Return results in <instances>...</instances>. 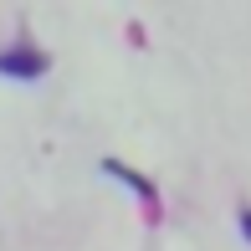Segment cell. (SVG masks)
<instances>
[{
	"label": "cell",
	"mask_w": 251,
	"mask_h": 251,
	"mask_svg": "<svg viewBox=\"0 0 251 251\" xmlns=\"http://www.w3.org/2000/svg\"><path fill=\"white\" fill-rule=\"evenodd\" d=\"M47 67H51V56L36 51V47H26V41L0 51V72H5V77H41Z\"/></svg>",
	"instance_id": "obj_1"
},
{
	"label": "cell",
	"mask_w": 251,
	"mask_h": 251,
	"mask_svg": "<svg viewBox=\"0 0 251 251\" xmlns=\"http://www.w3.org/2000/svg\"><path fill=\"white\" fill-rule=\"evenodd\" d=\"M108 169H113V175H123V179H128V185H133V190H139V195H144V200H154V190H149V179H144V175H133V169L113 164V159H108Z\"/></svg>",
	"instance_id": "obj_2"
},
{
	"label": "cell",
	"mask_w": 251,
	"mask_h": 251,
	"mask_svg": "<svg viewBox=\"0 0 251 251\" xmlns=\"http://www.w3.org/2000/svg\"><path fill=\"white\" fill-rule=\"evenodd\" d=\"M241 231H246V241H251V210H241Z\"/></svg>",
	"instance_id": "obj_3"
}]
</instances>
